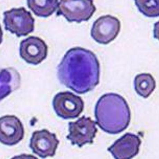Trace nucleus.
Wrapping results in <instances>:
<instances>
[{
  "instance_id": "nucleus-1",
  "label": "nucleus",
  "mask_w": 159,
  "mask_h": 159,
  "mask_svg": "<svg viewBox=\"0 0 159 159\" xmlns=\"http://www.w3.org/2000/svg\"><path fill=\"white\" fill-rule=\"evenodd\" d=\"M100 72V64L95 54L80 47L67 52L58 67L61 82L79 94L88 92L99 84Z\"/></svg>"
},
{
  "instance_id": "nucleus-2",
  "label": "nucleus",
  "mask_w": 159,
  "mask_h": 159,
  "mask_svg": "<svg viewBox=\"0 0 159 159\" xmlns=\"http://www.w3.org/2000/svg\"><path fill=\"white\" fill-rule=\"evenodd\" d=\"M97 123L107 133L116 134L121 129L120 124H127L130 118V110L123 97L110 93L100 98L95 109Z\"/></svg>"
},
{
  "instance_id": "nucleus-3",
  "label": "nucleus",
  "mask_w": 159,
  "mask_h": 159,
  "mask_svg": "<svg viewBox=\"0 0 159 159\" xmlns=\"http://www.w3.org/2000/svg\"><path fill=\"white\" fill-rule=\"evenodd\" d=\"M5 29L18 37L26 36L33 32L35 20L24 7L13 8L4 12Z\"/></svg>"
},
{
  "instance_id": "nucleus-4",
  "label": "nucleus",
  "mask_w": 159,
  "mask_h": 159,
  "mask_svg": "<svg viewBox=\"0 0 159 159\" xmlns=\"http://www.w3.org/2000/svg\"><path fill=\"white\" fill-rule=\"evenodd\" d=\"M57 15H63L69 22L78 23L89 20L96 8L93 1H61Z\"/></svg>"
},
{
  "instance_id": "nucleus-5",
  "label": "nucleus",
  "mask_w": 159,
  "mask_h": 159,
  "mask_svg": "<svg viewBox=\"0 0 159 159\" xmlns=\"http://www.w3.org/2000/svg\"><path fill=\"white\" fill-rule=\"evenodd\" d=\"M53 105L57 115L67 119L78 117L83 111L84 103L80 97L66 91L57 94Z\"/></svg>"
},
{
  "instance_id": "nucleus-6",
  "label": "nucleus",
  "mask_w": 159,
  "mask_h": 159,
  "mask_svg": "<svg viewBox=\"0 0 159 159\" xmlns=\"http://www.w3.org/2000/svg\"><path fill=\"white\" fill-rule=\"evenodd\" d=\"M96 123L89 117L84 116L75 122L69 123V134L67 139L73 145L80 148L87 143H92L97 131Z\"/></svg>"
},
{
  "instance_id": "nucleus-7",
  "label": "nucleus",
  "mask_w": 159,
  "mask_h": 159,
  "mask_svg": "<svg viewBox=\"0 0 159 159\" xmlns=\"http://www.w3.org/2000/svg\"><path fill=\"white\" fill-rule=\"evenodd\" d=\"M120 27V21L117 18L106 15L95 21L92 27L91 36L98 43L108 44L117 37Z\"/></svg>"
},
{
  "instance_id": "nucleus-8",
  "label": "nucleus",
  "mask_w": 159,
  "mask_h": 159,
  "mask_svg": "<svg viewBox=\"0 0 159 159\" xmlns=\"http://www.w3.org/2000/svg\"><path fill=\"white\" fill-rule=\"evenodd\" d=\"M59 141L56 134L46 129L34 132L30 140V147L40 157H53L56 154Z\"/></svg>"
},
{
  "instance_id": "nucleus-9",
  "label": "nucleus",
  "mask_w": 159,
  "mask_h": 159,
  "mask_svg": "<svg viewBox=\"0 0 159 159\" xmlns=\"http://www.w3.org/2000/svg\"><path fill=\"white\" fill-rule=\"evenodd\" d=\"M48 52L47 45L37 37L30 36L21 42L20 54L27 63L34 65L41 63L46 58Z\"/></svg>"
},
{
  "instance_id": "nucleus-10",
  "label": "nucleus",
  "mask_w": 159,
  "mask_h": 159,
  "mask_svg": "<svg viewBox=\"0 0 159 159\" xmlns=\"http://www.w3.org/2000/svg\"><path fill=\"white\" fill-rule=\"evenodd\" d=\"M24 136L23 125L14 116H6L0 119V139L5 145L12 146L22 140Z\"/></svg>"
},
{
  "instance_id": "nucleus-11",
  "label": "nucleus",
  "mask_w": 159,
  "mask_h": 159,
  "mask_svg": "<svg viewBox=\"0 0 159 159\" xmlns=\"http://www.w3.org/2000/svg\"><path fill=\"white\" fill-rule=\"evenodd\" d=\"M27 5L36 16L47 17L51 16L58 8V1L28 0Z\"/></svg>"
},
{
  "instance_id": "nucleus-12",
  "label": "nucleus",
  "mask_w": 159,
  "mask_h": 159,
  "mask_svg": "<svg viewBox=\"0 0 159 159\" xmlns=\"http://www.w3.org/2000/svg\"><path fill=\"white\" fill-rule=\"evenodd\" d=\"M134 84L137 93L145 98L150 95L156 87L154 79L149 73L137 75L134 78Z\"/></svg>"
},
{
  "instance_id": "nucleus-13",
  "label": "nucleus",
  "mask_w": 159,
  "mask_h": 159,
  "mask_svg": "<svg viewBox=\"0 0 159 159\" xmlns=\"http://www.w3.org/2000/svg\"><path fill=\"white\" fill-rule=\"evenodd\" d=\"M134 2L139 11L145 16L155 17L159 16V1L136 0Z\"/></svg>"
}]
</instances>
